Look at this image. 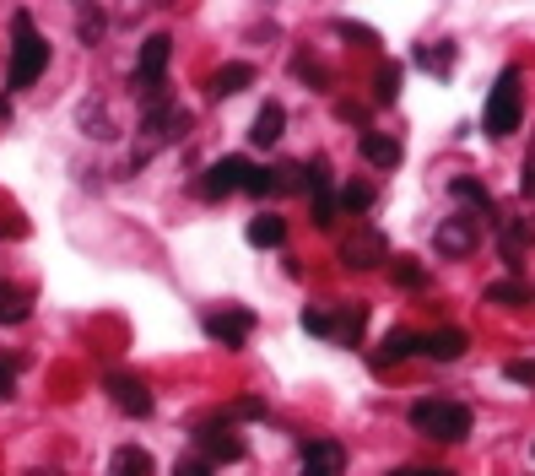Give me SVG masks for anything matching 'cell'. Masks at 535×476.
<instances>
[{"instance_id":"7402d4cb","label":"cell","mask_w":535,"mask_h":476,"mask_svg":"<svg viewBox=\"0 0 535 476\" xmlns=\"http://www.w3.org/2000/svg\"><path fill=\"white\" fill-rule=\"evenodd\" d=\"M28 320V293L22 287H0V325H22Z\"/></svg>"},{"instance_id":"4316f807","label":"cell","mask_w":535,"mask_h":476,"mask_svg":"<svg viewBox=\"0 0 535 476\" xmlns=\"http://www.w3.org/2000/svg\"><path fill=\"white\" fill-rule=\"evenodd\" d=\"M336 206H341V211H368V206H373V184L352 179V184L341 190V201H336Z\"/></svg>"},{"instance_id":"5bb4252c","label":"cell","mask_w":535,"mask_h":476,"mask_svg":"<svg viewBox=\"0 0 535 476\" xmlns=\"http://www.w3.org/2000/svg\"><path fill=\"white\" fill-rule=\"evenodd\" d=\"M417 352H422L417 330H390V336H384V347L373 352V368H395V363H406V357H417Z\"/></svg>"},{"instance_id":"7a4b0ae2","label":"cell","mask_w":535,"mask_h":476,"mask_svg":"<svg viewBox=\"0 0 535 476\" xmlns=\"http://www.w3.org/2000/svg\"><path fill=\"white\" fill-rule=\"evenodd\" d=\"M525 76H519V65H508V71L492 82V92H487V114H481V125H487V136H514L519 130V119H525Z\"/></svg>"},{"instance_id":"ac0fdd59","label":"cell","mask_w":535,"mask_h":476,"mask_svg":"<svg viewBox=\"0 0 535 476\" xmlns=\"http://www.w3.org/2000/svg\"><path fill=\"white\" fill-rule=\"evenodd\" d=\"M152 471H157V460L146 455L141 444H119L114 460H109V476H152Z\"/></svg>"},{"instance_id":"83f0119b","label":"cell","mask_w":535,"mask_h":476,"mask_svg":"<svg viewBox=\"0 0 535 476\" xmlns=\"http://www.w3.org/2000/svg\"><path fill=\"white\" fill-rule=\"evenodd\" d=\"M336 33H341V38H352V44H363V49H379V33L363 28V22H352V17H341V22H336Z\"/></svg>"},{"instance_id":"ba28073f","label":"cell","mask_w":535,"mask_h":476,"mask_svg":"<svg viewBox=\"0 0 535 476\" xmlns=\"http://www.w3.org/2000/svg\"><path fill=\"white\" fill-rule=\"evenodd\" d=\"M109 401L125 417H152V390H146L136 374H109Z\"/></svg>"},{"instance_id":"9a60e30c","label":"cell","mask_w":535,"mask_h":476,"mask_svg":"<svg viewBox=\"0 0 535 476\" xmlns=\"http://www.w3.org/2000/svg\"><path fill=\"white\" fill-rule=\"evenodd\" d=\"M254 82V65H244V60H233V65H222V71H211V82H206V92L211 98H238Z\"/></svg>"},{"instance_id":"8d00e7d4","label":"cell","mask_w":535,"mask_h":476,"mask_svg":"<svg viewBox=\"0 0 535 476\" xmlns=\"http://www.w3.org/2000/svg\"><path fill=\"white\" fill-rule=\"evenodd\" d=\"M390 476H454V471H444V466H400Z\"/></svg>"},{"instance_id":"603a6c76","label":"cell","mask_w":535,"mask_h":476,"mask_svg":"<svg viewBox=\"0 0 535 476\" xmlns=\"http://www.w3.org/2000/svg\"><path fill=\"white\" fill-rule=\"evenodd\" d=\"M487 303H498V309H519V303H530V293L514 282V276H508V282H492L487 287Z\"/></svg>"},{"instance_id":"836d02e7","label":"cell","mask_w":535,"mask_h":476,"mask_svg":"<svg viewBox=\"0 0 535 476\" xmlns=\"http://www.w3.org/2000/svg\"><path fill=\"white\" fill-rule=\"evenodd\" d=\"M11 390H17V363H11L6 352H0V401H6Z\"/></svg>"},{"instance_id":"8992f818","label":"cell","mask_w":535,"mask_h":476,"mask_svg":"<svg viewBox=\"0 0 535 476\" xmlns=\"http://www.w3.org/2000/svg\"><path fill=\"white\" fill-rule=\"evenodd\" d=\"M168 55H173V38H168V33H152V38H146V44H141V60H136V92L163 87Z\"/></svg>"},{"instance_id":"e0dca14e","label":"cell","mask_w":535,"mask_h":476,"mask_svg":"<svg viewBox=\"0 0 535 476\" xmlns=\"http://www.w3.org/2000/svg\"><path fill=\"white\" fill-rule=\"evenodd\" d=\"M357 147H363V157L373 168H395L400 163V141L390 136V130H363V141H357Z\"/></svg>"},{"instance_id":"d6a6232c","label":"cell","mask_w":535,"mask_h":476,"mask_svg":"<svg viewBox=\"0 0 535 476\" xmlns=\"http://www.w3.org/2000/svg\"><path fill=\"white\" fill-rule=\"evenodd\" d=\"M503 374L514 379V385H535V363H525V357H514V363H508Z\"/></svg>"},{"instance_id":"d590c367","label":"cell","mask_w":535,"mask_h":476,"mask_svg":"<svg viewBox=\"0 0 535 476\" xmlns=\"http://www.w3.org/2000/svg\"><path fill=\"white\" fill-rule=\"evenodd\" d=\"M173 476H211V460L190 455V460H179V466H173Z\"/></svg>"},{"instance_id":"e575fe53","label":"cell","mask_w":535,"mask_h":476,"mask_svg":"<svg viewBox=\"0 0 535 476\" xmlns=\"http://www.w3.org/2000/svg\"><path fill=\"white\" fill-rule=\"evenodd\" d=\"M519 195L535 201V141H530V157H525V174H519Z\"/></svg>"},{"instance_id":"8fae6325","label":"cell","mask_w":535,"mask_h":476,"mask_svg":"<svg viewBox=\"0 0 535 476\" xmlns=\"http://www.w3.org/2000/svg\"><path fill=\"white\" fill-rule=\"evenodd\" d=\"M433 244H438V255H444V260L471 255V249H476V217H449L444 228L433 233Z\"/></svg>"},{"instance_id":"74e56055","label":"cell","mask_w":535,"mask_h":476,"mask_svg":"<svg viewBox=\"0 0 535 476\" xmlns=\"http://www.w3.org/2000/svg\"><path fill=\"white\" fill-rule=\"evenodd\" d=\"M103 33V17H92V11H87V17H82V38H98Z\"/></svg>"},{"instance_id":"9c48e42d","label":"cell","mask_w":535,"mask_h":476,"mask_svg":"<svg viewBox=\"0 0 535 476\" xmlns=\"http://www.w3.org/2000/svg\"><path fill=\"white\" fill-rule=\"evenodd\" d=\"M249 330H254V314H249V309L206 314V336H211V341H222V347H233V352L249 341Z\"/></svg>"},{"instance_id":"7c38bea8","label":"cell","mask_w":535,"mask_h":476,"mask_svg":"<svg viewBox=\"0 0 535 476\" xmlns=\"http://www.w3.org/2000/svg\"><path fill=\"white\" fill-rule=\"evenodd\" d=\"M465 347H471V336H465L460 325H444V330H433V336H422V352L433 357V363H460Z\"/></svg>"},{"instance_id":"1f68e13d","label":"cell","mask_w":535,"mask_h":476,"mask_svg":"<svg viewBox=\"0 0 535 476\" xmlns=\"http://www.w3.org/2000/svg\"><path fill=\"white\" fill-rule=\"evenodd\" d=\"M309 336H330V309H303V320H298Z\"/></svg>"},{"instance_id":"30bf717a","label":"cell","mask_w":535,"mask_h":476,"mask_svg":"<svg viewBox=\"0 0 535 476\" xmlns=\"http://www.w3.org/2000/svg\"><path fill=\"white\" fill-rule=\"evenodd\" d=\"M346 471V449L336 439H309L303 444V476H341Z\"/></svg>"},{"instance_id":"2e32d148","label":"cell","mask_w":535,"mask_h":476,"mask_svg":"<svg viewBox=\"0 0 535 476\" xmlns=\"http://www.w3.org/2000/svg\"><path fill=\"white\" fill-rule=\"evenodd\" d=\"M282 130H287V109H282V103H265V109L254 114V125H249V141H254V147H276Z\"/></svg>"},{"instance_id":"3957f363","label":"cell","mask_w":535,"mask_h":476,"mask_svg":"<svg viewBox=\"0 0 535 476\" xmlns=\"http://www.w3.org/2000/svg\"><path fill=\"white\" fill-rule=\"evenodd\" d=\"M44 65H49V44L33 33L28 11H17V44H11V65H6V92L33 87L44 76Z\"/></svg>"},{"instance_id":"4dcf8cb0","label":"cell","mask_w":535,"mask_h":476,"mask_svg":"<svg viewBox=\"0 0 535 476\" xmlns=\"http://www.w3.org/2000/svg\"><path fill=\"white\" fill-rule=\"evenodd\" d=\"M298 76H303V82H314V87H330V71L314 55H298Z\"/></svg>"},{"instance_id":"cb8c5ba5","label":"cell","mask_w":535,"mask_h":476,"mask_svg":"<svg viewBox=\"0 0 535 476\" xmlns=\"http://www.w3.org/2000/svg\"><path fill=\"white\" fill-rule=\"evenodd\" d=\"M244 190L249 195H282V168H249Z\"/></svg>"},{"instance_id":"277c9868","label":"cell","mask_w":535,"mask_h":476,"mask_svg":"<svg viewBox=\"0 0 535 476\" xmlns=\"http://www.w3.org/2000/svg\"><path fill=\"white\" fill-rule=\"evenodd\" d=\"M195 444H200V460H211V466H233V460H244V439L233 433V422H200L195 428Z\"/></svg>"},{"instance_id":"d4e9b609","label":"cell","mask_w":535,"mask_h":476,"mask_svg":"<svg viewBox=\"0 0 535 476\" xmlns=\"http://www.w3.org/2000/svg\"><path fill=\"white\" fill-rule=\"evenodd\" d=\"M417 65H422V71H433V76H444L449 65H454V44H433V49H417Z\"/></svg>"},{"instance_id":"6da1fadb","label":"cell","mask_w":535,"mask_h":476,"mask_svg":"<svg viewBox=\"0 0 535 476\" xmlns=\"http://www.w3.org/2000/svg\"><path fill=\"white\" fill-rule=\"evenodd\" d=\"M471 406H460V401H438V395H427V401L411 406V428L427 433V439H438V444H460V439H471Z\"/></svg>"},{"instance_id":"52a82bcc","label":"cell","mask_w":535,"mask_h":476,"mask_svg":"<svg viewBox=\"0 0 535 476\" xmlns=\"http://www.w3.org/2000/svg\"><path fill=\"white\" fill-rule=\"evenodd\" d=\"M244 179H249L244 157H217V163L206 168V179H200V195H206V201H222V195L244 190Z\"/></svg>"},{"instance_id":"484cf974","label":"cell","mask_w":535,"mask_h":476,"mask_svg":"<svg viewBox=\"0 0 535 476\" xmlns=\"http://www.w3.org/2000/svg\"><path fill=\"white\" fill-rule=\"evenodd\" d=\"M303 190H309V195H330V163H325V157L303 163Z\"/></svg>"},{"instance_id":"f546056e","label":"cell","mask_w":535,"mask_h":476,"mask_svg":"<svg viewBox=\"0 0 535 476\" xmlns=\"http://www.w3.org/2000/svg\"><path fill=\"white\" fill-rule=\"evenodd\" d=\"M309 201H314V228H336V217H341L336 195H309Z\"/></svg>"},{"instance_id":"44dd1931","label":"cell","mask_w":535,"mask_h":476,"mask_svg":"<svg viewBox=\"0 0 535 476\" xmlns=\"http://www.w3.org/2000/svg\"><path fill=\"white\" fill-rule=\"evenodd\" d=\"M449 190H454V201L476 206V211H481V217H487V211H492V195H487V184H481V179H471V174H460V179H454V184H449Z\"/></svg>"},{"instance_id":"4fadbf2b","label":"cell","mask_w":535,"mask_h":476,"mask_svg":"<svg viewBox=\"0 0 535 476\" xmlns=\"http://www.w3.org/2000/svg\"><path fill=\"white\" fill-rule=\"evenodd\" d=\"M363 325H368L363 303H341V309H330V336H336L341 347H357V341H363Z\"/></svg>"},{"instance_id":"d6986e66","label":"cell","mask_w":535,"mask_h":476,"mask_svg":"<svg viewBox=\"0 0 535 476\" xmlns=\"http://www.w3.org/2000/svg\"><path fill=\"white\" fill-rule=\"evenodd\" d=\"M249 244L254 249H276V244H282V238H287V222L282 217H276V211H260V217H249Z\"/></svg>"},{"instance_id":"5b68a950","label":"cell","mask_w":535,"mask_h":476,"mask_svg":"<svg viewBox=\"0 0 535 476\" xmlns=\"http://www.w3.org/2000/svg\"><path fill=\"white\" fill-rule=\"evenodd\" d=\"M384 260H390V244H384L379 228H363L341 244V266H352V271H373V266H384Z\"/></svg>"},{"instance_id":"f1b7e54d","label":"cell","mask_w":535,"mask_h":476,"mask_svg":"<svg viewBox=\"0 0 535 476\" xmlns=\"http://www.w3.org/2000/svg\"><path fill=\"white\" fill-rule=\"evenodd\" d=\"M390 276H395V287H427V271L417 266V260H395Z\"/></svg>"},{"instance_id":"ffe728a7","label":"cell","mask_w":535,"mask_h":476,"mask_svg":"<svg viewBox=\"0 0 535 476\" xmlns=\"http://www.w3.org/2000/svg\"><path fill=\"white\" fill-rule=\"evenodd\" d=\"M400 76H406V71H400L395 60L379 65V76H373V103H379V109H390V103L400 98Z\"/></svg>"}]
</instances>
